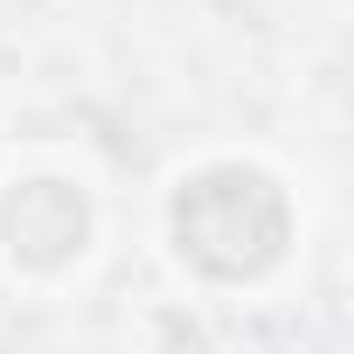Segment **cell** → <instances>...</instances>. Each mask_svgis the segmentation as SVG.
<instances>
[{"label":"cell","instance_id":"obj_1","mask_svg":"<svg viewBox=\"0 0 354 354\" xmlns=\"http://www.w3.org/2000/svg\"><path fill=\"white\" fill-rule=\"evenodd\" d=\"M174 243L209 278H264L292 243L285 188L257 167H209L174 195Z\"/></svg>","mask_w":354,"mask_h":354},{"label":"cell","instance_id":"obj_2","mask_svg":"<svg viewBox=\"0 0 354 354\" xmlns=\"http://www.w3.org/2000/svg\"><path fill=\"white\" fill-rule=\"evenodd\" d=\"M0 236H8L15 264L28 271H56L84 250L91 236V202L70 181H21L8 202H0Z\"/></svg>","mask_w":354,"mask_h":354}]
</instances>
